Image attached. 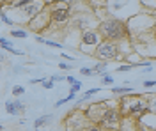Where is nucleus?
I'll return each mask as SVG.
<instances>
[{"label": "nucleus", "instance_id": "nucleus-1", "mask_svg": "<svg viewBox=\"0 0 156 131\" xmlns=\"http://www.w3.org/2000/svg\"><path fill=\"white\" fill-rule=\"evenodd\" d=\"M99 34L105 37V41H124L129 37V30L126 21L117 20V18H108L101 21L99 25Z\"/></svg>", "mask_w": 156, "mask_h": 131}, {"label": "nucleus", "instance_id": "nucleus-2", "mask_svg": "<svg viewBox=\"0 0 156 131\" xmlns=\"http://www.w3.org/2000/svg\"><path fill=\"white\" fill-rule=\"evenodd\" d=\"M119 55V48L115 43L112 41H101L99 45L94 50V57L101 62H110V60H115Z\"/></svg>", "mask_w": 156, "mask_h": 131}, {"label": "nucleus", "instance_id": "nucleus-3", "mask_svg": "<svg viewBox=\"0 0 156 131\" xmlns=\"http://www.w3.org/2000/svg\"><path fill=\"white\" fill-rule=\"evenodd\" d=\"M71 2H66V4H59L57 7L50 9V20L53 23H66L69 18H71Z\"/></svg>", "mask_w": 156, "mask_h": 131}, {"label": "nucleus", "instance_id": "nucleus-4", "mask_svg": "<svg viewBox=\"0 0 156 131\" xmlns=\"http://www.w3.org/2000/svg\"><path fill=\"white\" fill-rule=\"evenodd\" d=\"M119 119H121V110H119V108H106V110L103 112V117L98 122V126L115 128L119 124Z\"/></svg>", "mask_w": 156, "mask_h": 131}, {"label": "nucleus", "instance_id": "nucleus-5", "mask_svg": "<svg viewBox=\"0 0 156 131\" xmlns=\"http://www.w3.org/2000/svg\"><path fill=\"white\" fill-rule=\"evenodd\" d=\"M50 13L48 11H43V13H39L32 21H30V29L34 30V32H37V30H43L44 27H48V23H50Z\"/></svg>", "mask_w": 156, "mask_h": 131}, {"label": "nucleus", "instance_id": "nucleus-6", "mask_svg": "<svg viewBox=\"0 0 156 131\" xmlns=\"http://www.w3.org/2000/svg\"><path fill=\"white\" fill-rule=\"evenodd\" d=\"M99 34L96 32V30H85L83 34H82V46H85V45H89V46H98L99 45Z\"/></svg>", "mask_w": 156, "mask_h": 131}, {"label": "nucleus", "instance_id": "nucleus-7", "mask_svg": "<svg viewBox=\"0 0 156 131\" xmlns=\"http://www.w3.org/2000/svg\"><path fill=\"white\" fill-rule=\"evenodd\" d=\"M6 110H7V114H11V115H18V114H21L25 110V105L21 103V101H7L6 103Z\"/></svg>", "mask_w": 156, "mask_h": 131}, {"label": "nucleus", "instance_id": "nucleus-8", "mask_svg": "<svg viewBox=\"0 0 156 131\" xmlns=\"http://www.w3.org/2000/svg\"><path fill=\"white\" fill-rule=\"evenodd\" d=\"M142 110H144V105H142V101H131L129 103V106H128V114L129 115H142Z\"/></svg>", "mask_w": 156, "mask_h": 131}, {"label": "nucleus", "instance_id": "nucleus-9", "mask_svg": "<svg viewBox=\"0 0 156 131\" xmlns=\"http://www.w3.org/2000/svg\"><path fill=\"white\" fill-rule=\"evenodd\" d=\"M112 92H114L115 96H124V94H131L133 89H131V87H114Z\"/></svg>", "mask_w": 156, "mask_h": 131}, {"label": "nucleus", "instance_id": "nucleus-10", "mask_svg": "<svg viewBox=\"0 0 156 131\" xmlns=\"http://www.w3.org/2000/svg\"><path fill=\"white\" fill-rule=\"evenodd\" d=\"M52 121V115H43V117H39V119H36V122H34V126L36 128H43L44 124H48Z\"/></svg>", "mask_w": 156, "mask_h": 131}, {"label": "nucleus", "instance_id": "nucleus-11", "mask_svg": "<svg viewBox=\"0 0 156 131\" xmlns=\"http://www.w3.org/2000/svg\"><path fill=\"white\" fill-rule=\"evenodd\" d=\"M98 92H99V89H91V91H87V92H83V94H82L80 101H87V99H91V98H92V96H96ZM80 101H78V103H80Z\"/></svg>", "mask_w": 156, "mask_h": 131}, {"label": "nucleus", "instance_id": "nucleus-12", "mask_svg": "<svg viewBox=\"0 0 156 131\" xmlns=\"http://www.w3.org/2000/svg\"><path fill=\"white\" fill-rule=\"evenodd\" d=\"M0 46L6 48V50H11V48H13V43H11V41H7L6 37H0Z\"/></svg>", "mask_w": 156, "mask_h": 131}, {"label": "nucleus", "instance_id": "nucleus-13", "mask_svg": "<svg viewBox=\"0 0 156 131\" xmlns=\"http://www.w3.org/2000/svg\"><path fill=\"white\" fill-rule=\"evenodd\" d=\"M11 36L18 37V39H23V37H27V32L25 30H11Z\"/></svg>", "mask_w": 156, "mask_h": 131}, {"label": "nucleus", "instance_id": "nucleus-14", "mask_svg": "<svg viewBox=\"0 0 156 131\" xmlns=\"http://www.w3.org/2000/svg\"><path fill=\"white\" fill-rule=\"evenodd\" d=\"M25 92V89L21 85H16V87H13V96H21Z\"/></svg>", "mask_w": 156, "mask_h": 131}, {"label": "nucleus", "instance_id": "nucleus-15", "mask_svg": "<svg viewBox=\"0 0 156 131\" xmlns=\"http://www.w3.org/2000/svg\"><path fill=\"white\" fill-rule=\"evenodd\" d=\"M44 45H48V46H52V48H62V45H60V43H55V41H46V39H44Z\"/></svg>", "mask_w": 156, "mask_h": 131}, {"label": "nucleus", "instance_id": "nucleus-16", "mask_svg": "<svg viewBox=\"0 0 156 131\" xmlns=\"http://www.w3.org/2000/svg\"><path fill=\"white\" fill-rule=\"evenodd\" d=\"M80 89H82V83H80V82H76V83H73V85H71V91H69V92L76 94V92H78Z\"/></svg>", "mask_w": 156, "mask_h": 131}, {"label": "nucleus", "instance_id": "nucleus-17", "mask_svg": "<svg viewBox=\"0 0 156 131\" xmlns=\"http://www.w3.org/2000/svg\"><path fill=\"white\" fill-rule=\"evenodd\" d=\"M80 73H82L83 76H92V75H94V71H92V69H89V68H82V69H80Z\"/></svg>", "mask_w": 156, "mask_h": 131}, {"label": "nucleus", "instance_id": "nucleus-18", "mask_svg": "<svg viewBox=\"0 0 156 131\" xmlns=\"http://www.w3.org/2000/svg\"><path fill=\"white\" fill-rule=\"evenodd\" d=\"M0 20H2L4 23H7L9 27H13V21H11V20H9V18H7V16H6V14L2 13V11H0Z\"/></svg>", "mask_w": 156, "mask_h": 131}, {"label": "nucleus", "instance_id": "nucleus-19", "mask_svg": "<svg viewBox=\"0 0 156 131\" xmlns=\"http://www.w3.org/2000/svg\"><path fill=\"white\" fill-rule=\"evenodd\" d=\"M103 83H106V85H110V83H114V78L110 76V75H103Z\"/></svg>", "mask_w": 156, "mask_h": 131}, {"label": "nucleus", "instance_id": "nucleus-20", "mask_svg": "<svg viewBox=\"0 0 156 131\" xmlns=\"http://www.w3.org/2000/svg\"><path fill=\"white\" fill-rule=\"evenodd\" d=\"M43 87H44V89H52V87H53V82H52L50 78H46V80L43 82Z\"/></svg>", "mask_w": 156, "mask_h": 131}, {"label": "nucleus", "instance_id": "nucleus-21", "mask_svg": "<svg viewBox=\"0 0 156 131\" xmlns=\"http://www.w3.org/2000/svg\"><path fill=\"white\" fill-rule=\"evenodd\" d=\"M83 131H99V126H98V124H92V126H89V128H85Z\"/></svg>", "mask_w": 156, "mask_h": 131}, {"label": "nucleus", "instance_id": "nucleus-22", "mask_svg": "<svg viewBox=\"0 0 156 131\" xmlns=\"http://www.w3.org/2000/svg\"><path fill=\"white\" fill-rule=\"evenodd\" d=\"M154 85H156L154 80H146V82H144V87H147V89H149V87H154Z\"/></svg>", "mask_w": 156, "mask_h": 131}, {"label": "nucleus", "instance_id": "nucleus-23", "mask_svg": "<svg viewBox=\"0 0 156 131\" xmlns=\"http://www.w3.org/2000/svg\"><path fill=\"white\" fill-rule=\"evenodd\" d=\"M44 80H46V78H34V80H30L29 83H32V85H36V83H43Z\"/></svg>", "mask_w": 156, "mask_h": 131}, {"label": "nucleus", "instance_id": "nucleus-24", "mask_svg": "<svg viewBox=\"0 0 156 131\" xmlns=\"http://www.w3.org/2000/svg\"><path fill=\"white\" fill-rule=\"evenodd\" d=\"M50 80H52V82H60V80H64V76H59V75H55V76H50Z\"/></svg>", "mask_w": 156, "mask_h": 131}, {"label": "nucleus", "instance_id": "nucleus-25", "mask_svg": "<svg viewBox=\"0 0 156 131\" xmlns=\"http://www.w3.org/2000/svg\"><path fill=\"white\" fill-rule=\"evenodd\" d=\"M66 82H69V83H71V85H73V83H76V82H78V80H75V78H73V76H66Z\"/></svg>", "mask_w": 156, "mask_h": 131}, {"label": "nucleus", "instance_id": "nucleus-26", "mask_svg": "<svg viewBox=\"0 0 156 131\" xmlns=\"http://www.w3.org/2000/svg\"><path fill=\"white\" fill-rule=\"evenodd\" d=\"M59 69H69V66L64 64V62H60V64H59Z\"/></svg>", "mask_w": 156, "mask_h": 131}, {"label": "nucleus", "instance_id": "nucleus-27", "mask_svg": "<svg viewBox=\"0 0 156 131\" xmlns=\"http://www.w3.org/2000/svg\"><path fill=\"white\" fill-rule=\"evenodd\" d=\"M121 7H122V4H119V2L114 4V9H121Z\"/></svg>", "mask_w": 156, "mask_h": 131}, {"label": "nucleus", "instance_id": "nucleus-28", "mask_svg": "<svg viewBox=\"0 0 156 131\" xmlns=\"http://www.w3.org/2000/svg\"><path fill=\"white\" fill-rule=\"evenodd\" d=\"M2 129H4V126H2V124H0V131H2Z\"/></svg>", "mask_w": 156, "mask_h": 131}, {"label": "nucleus", "instance_id": "nucleus-29", "mask_svg": "<svg viewBox=\"0 0 156 131\" xmlns=\"http://www.w3.org/2000/svg\"><path fill=\"white\" fill-rule=\"evenodd\" d=\"M0 60H4V57H2V55H0Z\"/></svg>", "mask_w": 156, "mask_h": 131}]
</instances>
